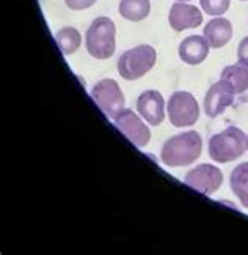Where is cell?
Instances as JSON below:
<instances>
[{"label":"cell","instance_id":"1","mask_svg":"<svg viewBox=\"0 0 248 255\" xmlns=\"http://www.w3.org/2000/svg\"><path fill=\"white\" fill-rule=\"evenodd\" d=\"M203 139L196 131H185L170 137L162 146L161 159L168 167H185L201 156Z\"/></svg>","mask_w":248,"mask_h":255},{"label":"cell","instance_id":"2","mask_svg":"<svg viewBox=\"0 0 248 255\" xmlns=\"http://www.w3.org/2000/svg\"><path fill=\"white\" fill-rule=\"evenodd\" d=\"M115 35L116 27L110 17H96L90 24L85 35V46L91 57L99 60H107L115 54Z\"/></svg>","mask_w":248,"mask_h":255},{"label":"cell","instance_id":"3","mask_svg":"<svg viewBox=\"0 0 248 255\" xmlns=\"http://www.w3.org/2000/svg\"><path fill=\"white\" fill-rule=\"evenodd\" d=\"M247 150V135L237 126H228L209 140V156L215 162H231L239 159Z\"/></svg>","mask_w":248,"mask_h":255},{"label":"cell","instance_id":"4","mask_svg":"<svg viewBox=\"0 0 248 255\" xmlns=\"http://www.w3.org/2000/svg\"><path fill=\"white\" fill-rule=\"evenodd\" d=\"M157 60L156 49L150 44H140L132 49H127L118 58V73L126 81H137L150 73Z\"/></svg>","mask_w":248,"mask_h":255},{"label":"cell","instance_id":"5","mask_svg":"<svg viewBox=\"0 0 248 255\" xmlns=\"http://www.w3.org/2000/svg\"><path fill=\"white\" fill-rule=\"evenodd\" d=\"M166 112L170 123L174 128L193 126L200 119V106L195 96L188 92H174L166 104Z\"/></svg>","mask_w":248,"mask_h":255},{"label":"cell","instance_id":"6","mask_svg":"<svg viewBox=\"0 0 248 255\" xmlns=\"http://www.w3.org/2000/svg\"><path fill=\"white\" fill-rule=\"evenodd\" d=\"M91 98L99 109L112 120L126 107L124 93L115 79H102L96 82L91 90Z\"/></svg>","mask_w":248,"mask_h":255},{"label":"cell","instance_id":"7","mask_svg":"<svg viewBox=\"0 0 248 255\" xmlns=\"http://www.w3.org/2000/svg\"><path fill=\"white\" fill-rule=\"evenodd\" d=\"M184 183L188 188L195 189L203 195H212L223 184V173L222 170L212 164H200L187 172Z\"/></svg>","mask_w":248,"mask_h":255},{"label":"cell","instance_id":"8","mask_svg":"<svg viewBox=\"0 0 248 255\" xmlns=\"http://www.w3.org/2000/svg\"><path fill=\"white\" fill-rule=\"evenodd\" d=\"M116 128L138 148H145L151 140V131L145 125L142 117L131 109H124L113 119Z\"/></svg>","mask_w":248,"mask_h":255},{"label":"cell","instance_id":"9","mask_svg":"<svg viewBox=\"0 0 248 255\" xmlns=\"http://www.w3.org/2000/svg\"><path fill=\"white\" fill-rule=\"evenodd\" d=\"M234 88L228 81L220 79L215 82L204 96V114L209 119L220 117L234 103Z\"/></svg>","mask_w":248,"mask_h":255},{"label":"cell","instance_id":"10","mask_svg":"<svg viewBox=\"0 0 248 255\" xmlns=\"http://www.w3.org/2000/svg\"><path fill=\"white\" fill-rule=\"evenodd\" d=\"M137 112L151 126H161L165 120V100L161 92L146 90L137 100Z\"/></svg>","mask_w":248,"mask_h":255},{"label":"cell","instance_id":"11","mask_svg":"<svg viewBox=\"0 0 248 255\" xmlns=\"http://www.w3.org/2000/svg\"><path fill=\"white\" fill-rule=\"evenodd\" d=\"M168 24L174 32H184L187 28H196L203 24V13L195 5L187 2H176L168 13Z\"/></svg>","mask_w":248,"mask_h":255},{"label":"cell","instance_id":"12","mask_svg":"<svg viewBox=\"0 0 248 255\" xmlns=\"http://www.w3.org/2000/svg\"><path fill=\"white\" fill-rule=\"evenodd\" d=\"M209 49H211V46L204 36L190 35L181 41L179 49H177V54H179V58L184 63L196 66V65H201L207 58V55H209Z\"/></svg>","mask_w":248,"mask_h":255},{"label":"cell","instance_id":"13","mask_svg":"<svg viewBox=\"0 0 248 255\" xmlns=\"http://www.w3.org/2000/svg\"><path fill=\"white\" fill-rule=\"evenodd\" d=\"M203 36L207 40L212 49L223 47L231 41L233 38V24L226 17H214L204 25Z\"/></svg>","mask_w":248,"mask_h":255},{"label":"cell","instance_id":"14","mask_svg":"<svg viewBox=\"0 0 248 255\" xmlns=\"http://www.w3.org/2000/svg\"><path fill=\"white\" fill-rule=\"evenodd\" d=\"M220 79H225L231 84L236 95L248 90V60H239L234 65L223 68Z\"/></svg>","mask_w":248,"mask_h":255},{"label":"cell","instance_id":"15","mask_svg":"<svg viewBox=\"0 0 248 255\" xmlns=\"http://www.w3.org/2000/svg\"><path fill=\"white\" fill-rule=\"evenodd\" d=\"M151 3L150 0H121L118 13L123 19L131 22H140L150 16Z\"/></svg>","mask_w":248,"mask_h":255},{"label":"cell","instance_id":"16","mask_svg":"<svg viewBox=\"0 0 248 255\" xmlns=\"http://www.w3.org/2000/svg\"><path fill=\"white\" fill-rule=\"evenodd\" d=\"M230 186L242 207L248 208V162H242L231 172Z\"/></svg>","mask_w":248,"mask_h":255},{"label":"cell","instance_id":"17","mask_svg":"<svg viewBox=\"0 0 248 255\" xmlns=\"http://www.w3.org/2000/svg\"><path fill=\"white\" fill-rule=\"evenodd\" d=\"M55 41L63 55H73L82 44V35L74 27H63L55 33Z\"/></svg>","mask_w":248,"mask_h":255},{"label":"cell","instance_id":"18","mask_svg":"<svg viewBox=\"0 0 248 255\" xmlns=\"http://www.w3.org/2000/svg\"><path fill=\"white\" fill-rule=\"evenodd\" d=\"M231 0H200L203 11L209 16H222L228 11Z\"/></svg>","mask_w":248,"mask_h":255},{"label":"cell","instance_id":"19","mask_svg":"<svg viewBox=\"0 0 248 255\" xmlns=\"http://www.w3.org/2000/svg\"><path fill=\"white\" fill-rule=\"evenodd\" d=\"M97 0H65V3L69 9L73 11H82V9H86L93 6Z\"/></svg>","mask_w":248,"mask_h":255},{"label":"cell","instance_id":"20","mask_svg":"<svg viewBox=\"0 0 248 255\" xmlns=\"http://www.w3.org/2000/svg\"><path fill=\"white\" fill-rule=\"evenodd\" d=\"M237 58L239 60H248V36L244 38L237 46Z\"/></svg>","mask_w":248,"mask_h":255},{"label":"cell","instance_id":"21","mask_svg":"<svg viewBox=\"0 0 248 255\" xmlns=\"http://www.w3.org/2000/svg\"><path fill=\"white\" fill-rule=\"evenodd\" d=\"M176 2H190V0H176Z\"/></svg>","mask_w":248,"mask_h":255},{"label":"cell","instance_id":"22","mask_svg":"<svg viewBox=\"0 0 248 255\" xmlns=\"http://www.w3.org/2000/svg\"><path fill=\"white\" fill-rule=\"evenodd\" d=\"M247 150H248V135H247Z\"/></svg>","mask_w":248,"mask_h":255},{"label":"cell","instance_id":"23","mask_svg":"<svg viewBox=\"0 0 248 255\" xmlns=\"http://www.w3.org/2000/svg\"><path fill=\"white\" fill-rule=\"evenodd\" d=\"M242 2H247V0H242Z\"/></svg>","mask_w":248,"mask_h":255}]
</instances>
